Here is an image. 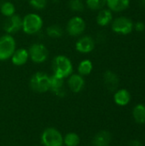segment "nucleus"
<instances>
[{"label": "nucleus", "mask_w": 145, "mask_h": 146, "mask_svg": "<svg viewBox=\"0 0 145 146\" xmlns=\"http://www.w3.org/2000/svg\"><path fill=\"white\" fill-rule=\"evenodd\" d=\"M11 62L15 66H22L26 64L29 59L28 50L25 48L15 49V52L11 56Z\"/></svg>", "instance_id": "14"}, {"label": "nucleus", "mask_w": 145, "mask_h": 146, "mask_svg": "<svg viewBox=\"0 0 145 146\" xmlns=\"http://www.w3.org/2000/svg\"><path fill=\"white\" fill-rule=\"evenodd\" d=\"M115 103L120 106H126L131 101V95L130 92L126 89H121L115 92L114 95Z\"/></svg>", "instance_id": "16"}, {"label": "nucleus", "mask_w": 145, "mask_h": 146, "mask_svg": "<svg viewBox=\"0 0 145 146\" xmlns=\"http://www.w3.org/2000/svg\"><path fill=\"white\" fill-rule=\"evenodd\" d=\"M41 142L44 146H62L63 137L57 129L49 127L42 133Z\"/></svg>", "instance_id": "5"}, {"label": "nucleus", "mask_w": 145, "mask_h": 146, "mask_svg": "<svg viewBox=\"0 0 145 146\" xmlns=\"http://www.w3.org/2000/svg\"><path fill=\"white\" fill-rule=\"evenodd\" d=\"M63 29L57 24H53L46 28V34L52 38H58L63 35Z\"/></svg>", "instance_id": "21"}, {"label": "nucleus", "mask_w": 145, "mask_h": 146, "mask_svg": "<svg viewBox=\"0 0 145 146\" xmlns=\"http://www.w3.org/2000/svg\"><path fill=\"white\" fill-rule=\"evenodd\" d=\"M15 49L16 44L12 35L6 33L0 37V61L10 58Z\"/></svg>", "instance_id": "4"}, {"label": "nucleus", "mask_w": 145, "mask_h": 146, "mask_svg": "<svg viewBox=\"0 0 145 146\" xmlns=\"http://www.w3.org/2000/svg\"><path fill=\"white\" fill-rule=\"evenodd\" d=\"M139 5L141 9L145 11V0H139Z\"/></svg>", "instance_id": "29"}, {"label": "nucleus", "mask_w": 145, "mask_h": 146, "mask_svg": "<svg viewBox=\"0 0 145 146\" xmlns=\"http://www.w3.org/2000/svg\"><path fill=\"white\" fill-rule=\"evenodd\" d=\"M112 30L119 34H129L133 30V22L131 19L127 17H118L115 19L112 22Z\"/></svg>", "instance_id": "8"}, {"label": "nucleus", "mask_w": 145, "mask_h": 146, "mask_svg": "<svg viewBox=\"0 0 145 146\" xmlns=\"http://www.w3.org/2000/svg\"><path fill=\"white\" fill-rule=\"evenodd\" d=\"M3 30L7 34H14L22 29V18L18 15H13L12 16L6 17V20L3 25Z\"/></svg>", "instance_id": "9"}, {"label": "nucleus", "mask_w": 145, "mask_h": 146, "mask_svg": "<svg viewBox=\"0 0 145 146\" xmlns=\"http://www.w3.org/2000/svg\"><path fill=\"white\" fill-rule=\"evenodd\" d=\"M28 3L33 9L41 10L46 7L48 0H28Z\"/></svg>", "instance_id": "26"}, {"label": "nucleus", "mask_w": 145, "mask_h": 146, "mask_svg": "<svg viewBox=\"0 0 145 146\" xmlns=\"http://www.w3.org/2000/svg\"><path fill=\"white\" fill-rule=\"evenodd\" d=\"M79 142L80 139L75 133H68L63 138V144L65 146H78Z\"/></svg>", "instance_id": "22"}, {"label": "nucleus", "mask_w": 145, "mask_h": 146, "mask_svg": "<svg viewBox=\"0 0 145 146\" xmlns=\"http://www.w3.org/2000/svg\"><path fill=\"white\" fill-rule=\"evenodd\" d=\"M31 89L38 93H44L50 90V76L44 72L35 73L30 80Z\"/></svg>", "instance_id": "3"}, {"label": "nucleus", "mask_w": 145, "mask_h": 146, "mask_svg": "<svg viewBox=\"0 0 145 146\" xmlns=\"http://www.w3.org/2000/svg\"><path fill=\"white\" fill-rule=\"evenodd\" d=\"M132 116L134 121L138 124L145 123V104H138L132 110Z\"/></svg>", "instance_id": "19"}, {"label": "nucleus", "mask_w": 145, "mask_h": 146, "mask_svg": "<svg viewBox=\"0 0 145 146\" xmlns=\"http://www.w3.org/2000/svg\"><path fill=\"white\" fill-rule=\"evenodd\" d=\"M113 15L112 11L109 9H102L99 10L97 15V23L101 27L108 26L110 22H112Z\"/></svg>", "instance_id": "18"}, {"label": "nucleus", "mask_w": 145, "mask_h": 146, "mask_svg": "<svg viewBox=\"0 0 145 146\" xmlns=\"http://www.w3.org/2000/svg\"><path fill=\"white\" fill-rule=\"evenodd\" d=\"M68 7L73 12H82L85 9V3L83 0H69Z\"/></svg>", "instance_id": "25"}, {"label": "nucleus", "mask_w": 145, "mask_h": 146, "mask_svg": "<svg viewBox=\"0 0 145 146\" xmlns=\"http://www.w3.org/2000/svg\"><path fill=\"white\" fill-rule=\"evenodd\" d=\"M0 11L5 17H9L15 15V7L11 2H3L0 6Z\"/></svg>", "instance_id": "23"}, {"label": "nucleus", "mask_w": 145, "mask_h": 146, "mask_svg": "<svg viewBox=\"0 0 145 146\" xmlns=\"http://www.w3.org/2000/svg\"><path fill=\"white\" fill-rule=\"evenodd\" d=\"M107 0H85V5L91 10H100L104 9Z\"/></svg>", "instance_id": "24"}, {"label": "nucleus", "mask_w": 145, "mask_h": 146, "mask_svg": "<svg viewBox=\"0 0 145 146\" xmlns=\"http://www.w3.org/2000/svg\"><path fill=\"white\" fill-rule=\"evenodd\" d=\"M92 69H93V64L91 61L89 59L82 60L78 65V74L83 77L89 75L91 73Z\"/></svg>", "instance_id": "20"}, {"label": "nucleus", "mask_w": 145, "mask_h": 146, "mask_svg": "<svg viewBox=\"0 0 145 146\" xmlns=\"http://www.w3.org/2000/svg\"><path fill=\"white\" fill-rule=\"evenodd\" d=\"M50 91H51L56 97L64 98L67 94V91L64 86L63 79L56 77L52 74L50 76Z\"/></svg>", "instance_id": "10"}, {"label": "nucleus", "mask_w": 145, "mask_h": 146, "mask_svg": "<svg viewBox=\"0 0 145 146\" xmlns=\"http://www.w3.org/2000/svg\"><path fill=\"white\" fill-rule=\"evenodd\" d=\"M43 27V19L35 13L26 15L22 18V30L28 35L38 33Z\"/></svg>", "instance_id": "2"}, {"label": "nucleus", "mask_w": 145, "mask_h": 146, "mask_svg": "<svg viewBox=\"0 0 145 146\" xmlns=\"http://www.w3.org/2000/svg\"><path fill=\"white\" fill-rule=\"evenodd\" d=\"M95 40L91 36H83L79 38L76 44L75 49L78 52L82 54H87L91 52L95 48Z\"/></svg>", "instance_id": "11"}, {"label": "nucleus", "mask_w": 145, "mask_h": 146, "mask_svg": "<svg viewBox=\"0 0 145 146\" xmlns=\"http://www.w3.org/2000/svg\"><path fill=\"white\" fill-rule=\"evenodd\" d=\"M133 28L138 32V33H141V32H144L145 30V25L144 22L142 21H138L135 23V25H133Z\"/></svg>", "instance_id": "27"}, {"label": "nucleus", "mask_w": 145, "mask_h": 146, "mask_svg": "<svg viewBox=\"0 0 145 146\" xmlns=\"http://www.w3.org/2000/svg\"><path fill=\"white\" fill-rule=\"evenodd\" d=\"M111 134L108 131H100L97 133L92 140L93 146H109L111 143Z\"/></svg>", "instance_id": "15"}, {"label": "nucleus", "mask_w": 145, "mask_h": 146, "mask_svg": "<svg viewBox=\"0 0 145 146\" xmlns=\"http://www.w3.org/2000/svg\"><path fill=\"white\" fill-rule=\"evenodd\" d=\"M86 25L85 20L81 16L75 15L69 19L66 26L67 33L72 37H78L81 35L85 30Z\"/></svg>", "instance_id": "7"}, {"label": "nucleus", "mask_w": 145, "mask_h": 146, "mask_svg": "<svg viewBox=\"0 0 145 146\" xmlns=\"http://www.w3.org/2000/svg\"><path fill=\"white\" fill-rule=\"evenodd\" d=\"M35 146H37V145H35Z\"/></svg>", "instance_id": "31"}, {"label": "nucleus", "mask_w": 145, "mask_h": 146, "mask_svg": "<svg viewBox=\"0 0 145 146\" xmlns=\"http://www.w3.org/2000/svg\"><path fill=\"white\" fill-rule=\"evenodd\" d=\"M52 69L54 75L64 80L73 74V67L71 60L68 56L64 55H58L53 59Z\"/></svg>", "instance_id": "1"}, {"label": "nucleus", "mask_w": 145, "mask_h": 146, "mask_svg": "<svg viewBox=\"0 0 145 146\" xmlns=\"http://www.w3.org/2000/svg\"><path fill=\"white\" fill-rule=\"evenodd\" d=\"M106 5L111 11L121 12L129 7L130 0H107Z\"/></svg>", "instance_id": "17"}, {"label": "nucleus", "mask_w": 145, "mask_h": 146, "mask_svg": "<svg viewBox=\"0 0 145 146\" xmlns=\"http://www.w3.org/2000/svg\"><path fill=\"white\" fill-rule=\"evenodd\" d=\"M52 2H54V3H57V2H59V0H52Z\"/></svg>", "instance_id": "30"}, {"label": "nucleus", "mask_w": 145, "mask_h": 146, "mask_svg": "<svg viewBox=\"0 0 145 146\" xmlns=\"http://www.w3.org/2000/svg\"><path fill=\"white\" fill-rule=\"evenodd\" d=\"M127 146H143V144H142L139 140L134 139V140H131V141L128 143Z\"/></svg>", "instance_id": "28"}, {"label": "nucleus", "mask_w": 145, "mask_h": 146, "mask_svg": "<svg viewBox=\"0 0 145 146\" xmlns=\"http://www.w3.org/2000/svg\"><path fill=\"white\" fill-rule=\"evenodd\" d=\"M29 58L34 63H43L44 62L49 56V50L47 47L42 43H34L32 44L29 49Z\"/></svg>", "instance_id": "6"}, {"label": "nucleus", "mask_w": 145, "mask_h": 146, "mask_svg": "<svg viewBox=\"0 0 145 146\" xmlns=\"http://www.w3.org/2000/svg\"><path fill=\"white\" fill-rule=\"evenodd\" d=\"M68 86L71 92L74 93L80 92L85 86V80L79 74H72L68 77Z\"/></svg>", "instance_id": "13"}, {"label": "nucleus", "mask_w": 145, "mask_h": 146, "mask_svg": "<svg viewBox=\"0 0 145 146\" xmlns=\"http://www.w3.org/2000/svg\"><path fill=\"white\" fill-rule=\"evenodd\" d=\"M103 83L108 91L111 92H116L119 87L120 79L115 72L107 70L103 74Z\"/></svg>", "instance_id": "12"}]
</instances>
